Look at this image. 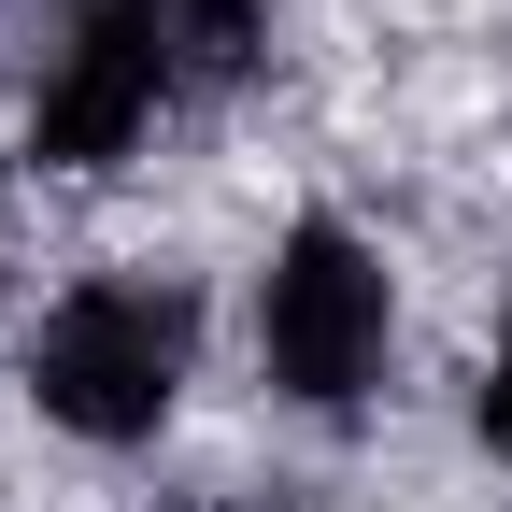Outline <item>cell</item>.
<instances>
[{
    "label": "cell",
    "mask_w": 512,
    "mask_h": 512,
    "mask_svg": "<svg viewBox=\"0 0 512 512\" xmlns=\"http://www.w3.org/2000/svg\"><path fill=\"white\" fill-rule=\"evenodd\" d=\"M185 356H200V299H185L171 271H100V285H72L29 328V399L72 427V441L128 456V441L171 427Z\"/></svg>",
    "instance_id": "obj_1"
},
{
    "label": "cell",
    "mask_w": 512,
    "mask_h": 512,
    "mask_svg": "<svg viewBox=\"0 0 512 512\" xmlns=\"http://www.w3.org/2000/svg\"><path fill=\"white\" fill-rule=\"evenodd\" d=\"M384 342H399V285H384V256L313 214L271 242V271H256V370L285 384L299 413H356L384 384Z\"/></svg>",
    "instance_id": "obj_2"
},
{
    "label": "cell",
    "mask_w": 512,
    "mask_h": 512,
    "mask_svg": "<svg viewBox=\"0 0 512 512\" xmlns=\"http://www.w3.org/2000/svg\"><path fill=\"white\" fill-rule=\"evenodd\" d=\"M157 100H185V72H171V0H86V15L43 43L29 157H43V171H114V157L157 128Z\"/></svg>",
    "instance_id": "obj_3"
},
{
    "label": "cell",
    "mask_w": 512,
    "mask_h": 512,
    "mask_svg": "<svg viewBox=\"0 0 512 512\" xmlns=\"http://www.w3.org/2000/svg\"><path fill=\"white\" fill-rule=\"evenodd\" d=\"M271 57V0H171V72L185 86H242Z\"/></svg>",
    "instance_id": "obj_4"
},
{
    "label": "cell",
    "mask_w": 512,
    "mask_h": 512,
    "mask_svg": "<svg viewBox=\"0 0 512 512\" xmlns=\"http://www.w3.org/2000/svg\"><path fill=\"white\" fill-rule=\"evenodd\" d=\"M484 441L512 456V342H498V370H484Z\"/></svg>",
    "instance_id": "obj_5"
},
{
    "label": "cell",
    "mask_w": 512,
    "mask_h": 512,
    "mask_svg": "<svg viewBox=\"0 0 512 512\" xmlns=\"http://www.w3.org/2000/svg\"><path fill=\"white\" fill-rule=\"evenodd\" d=\"M15 15H29V0H0V29H15Z\"/></svg>",
    "instance_id": "obj_6"
}]
</instances>
